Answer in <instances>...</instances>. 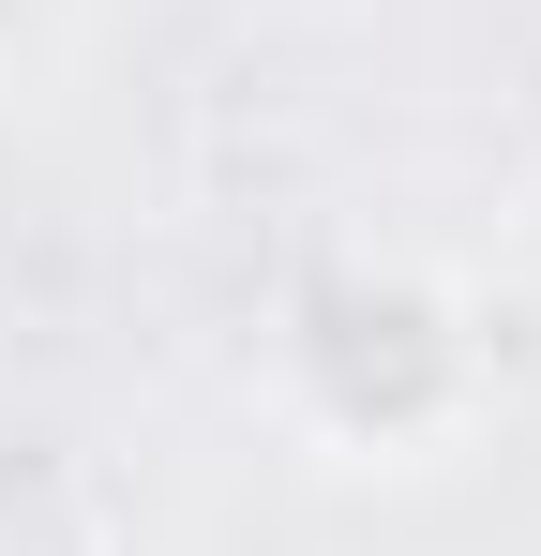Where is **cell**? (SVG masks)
Returning <instances> with one entry per match:
<instances>
[{
  "mask_svg": "<svg viewBox=\"0 0 541 556\" xmlns=\"http://www.w3.org/2000/svg\"><path fill=\"white\" fill-rule=\"evenodd\" d=\"M286 391H301L316 437H347V452H406V437H437L451 406H466V331H451L437 286L361 271V286H331V301H301V331H286Z\"/></svg>",
  "mask_w": 541,
  "mask_h": 556,
  "instance_id": "1",
  "label": "cell"
}]
</instances>
